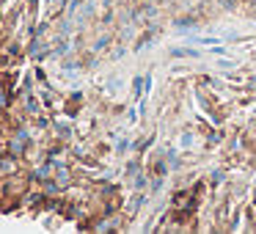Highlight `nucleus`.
<instances>
[{
  "label": "nucleus",
  "mask_w": 256,
  "mask_h": 234,
  "mask_svg": "<svg viewBox=\"0 0 256 234\" xmlns=\"http://www.w3.org/2000/svg\"><path fill=\"white\" fill-rule=\"evenodd\" d=\"M171 55H173V58H196V50H190V47H173L171 50Z\"/></svg>",
  "instance_id": "1"
}]
</instances>
